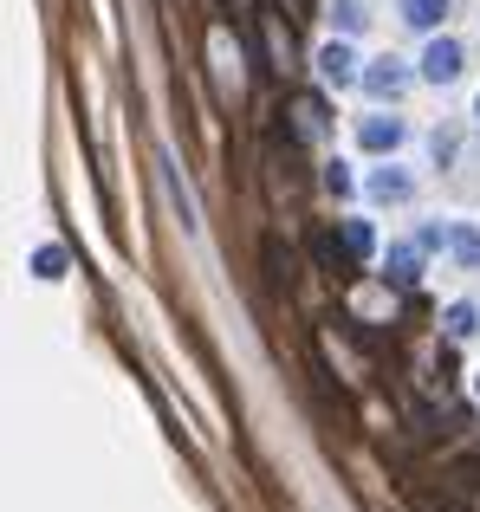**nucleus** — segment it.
<instances>
[{"label": "nucleus", "mask_w": 480, "mask_h": 512, "mask_svg": "<svg viewBox=\"0 0 480 512\" xmlns=\"http://www.w3.org/2000/svg\"><path fill=\"white\" fill-rule=\"evenodd\" d=\"M474 331H480V305L474 299L448 305V338H474Z\"/></svg>", "instance_id": "ddd939ff"}, {"label": "nucleus", "mask_w": 480, "mask_h": 512, "mask_svg": "<svg viewBox=\"0 0 480 512\" xmlns=\"http://www.w3.org/2000/svg\"><path fill=\"white\" fill-rule=\"evenodd\" d=\"M442 247L455 253L461 266H480V227H468V221H455V227H442Z\"/></svg>", "instance_id": "6e6552de"}, {"label": "nucleus", "mask_w": 480, "mask_h": 512, "mask_svg": "<svg viewBox=\"0 0 480 512\" xmlns=\"http://www.w3.org/2000/svg\"><path fill=\"white\" fill-rule=\"evenodd\" d=\"M344 247H351L357 260H370V253H377V227L370 221H344Z\"/></svg>", "instance_id": "4468645a"}, {"label": "nucleus", "mask_w": 480, "mask_h": 512, "mask_svg": "<svg viewBox=\"0 0 480 512\" xmlns=\"http://www.w3.org/2000/svg\"><path fill=\"white\" fill-rule=\"evenodd\" d=\"M474 117H480V98H474Z\"/></svg>", "instance_id": "f3484780"}, {"label": "nucleus", "mask_w": 480, "mask_h": 512, "mask_svg": "<svg viewBox=\"0 0 480 512\" xmlns=\"http://www.w3.org/2000/svg\"><path fill=\"white\" fill-rule=\"evenodd\" d=\"M396 13H403L409 33H435L448 20V0H396Z\"/></svg>", "instance_id": "423d86ee"}, {"label": "nucleus", "mask_w": 480, "mask_h": 512, "mask_svg": "<svg viewBox=\"0 0 480 512\" xmlns=\"http://www.w3.org/2000/svg\"><path fill=\"white\" fill-rule=\"evenodd\" d=\"M416 247H422V253L442 247V221H422V227H416Z\"/></svg>", "instance_id": "dca6fc26"}, {"label": "nucleus", "mask_w": 480, "mask_h": 512, "mask_svg": "<svg viewBox=\"0 0 480 512\" xmlns=\"http://www.w3.org/2000/svg\"><path fill=\"white\" fill-rule=\"evenodd\" d=\"M65 273H72V253L65 247H39L33 253V279H65Z\"/></svg>", "instance_id": "f8f14e48"}, {"label": "nucleus", "mask_w": 480, "mask_h": 512, "mask_svg": "<svg viewBox=\"0 0 480 512\" xmlns=\"http://www.w3.org/2000/svg\"><path fill=\"white\" fill-rule=\"evenodd\" d=\"M357 85H364L370 98H396V91L409 85V65L403 59H370L364 72H357Z\"/></svg>", "instance_id": "7ed1b4c3"}, {"label": "nucleus", "mask_w": 480, "mask_h": 512, "mask_svg": "<svg viewBox=\"0 0 480 512\" xmlns=\"http://www.w3.org/2000/svg\"><path fill=\"white\" fill-rule=\"evenodd\" d=\"M390 279H396V286H416V279H422V247H416V240L390 247Z\"/></svg>", "instance_id": "9d476101"}, {"label": "nucleus", "mask_w": 480, "mask_h": 512, "mask_svg": "<svg viewBox=\"0 0 480 512\" xmlns=\"http://www.w3.org/2000/svg\"><path fill=\"white\" fill-rule=\"evenodd\" d=\"M325 188H331V195H351V169H344V163H325Z\"/></svg>", "instance_id": "2eb2a0df"}, {"label": "nucleus", "mask_w": 480, "mask_h": 512, "mask_svg": "<svg viewBox=\"0 0 480 512\" xmlns=\"http://www.w3.org/2000/svg\"><path fill=\"white\" fill-rule=\"evenodd\" d=\"M474 389H480V376H474Z\"/></svg>", "instance_id": "a211bd4d"}, {"label": "nucleus", "mask_w": 480, "mask_h": 512, "mask_svg": "<svg viewBox=\"0 0 480 512\" xmlns=\"http://www.w3.org/2000/svg\"><path fill=\"white\" fill-rule=\"evenodd\" d=\"M292 130H299L305 143H325L331 137V111L318 98H292Z\"/></svg>", "instance_id": "39448f33"}, {"label": "nucleus", "mask_w": 480, "mask_h": 512, "mask_svg": "<svg viewBox=\"0 0 480 512\" xmlns=\"http://www.w3.org/2000/svg\"><path fill=\"white\" fill-rule=\"evenodd\" d=\"M461 59H468V52H461L455 39H429V52H422V78H429V85H455Z\"/></svg>", "instance_id": "f03ea898"}, {"label": "nucleus", "mask_w": 480, "mask_h": 512, "mask_svg": "<svg viewBox=\"0 0 480 512\" xmlns=\"http://www.w3.org/2000/svg\"><path fill=\"white\" fill-rule=\"evenodd\" d=\"M357 143H364L370 156H390L396 143H403V117H364V124H357Z\"/></svg>", "instance_id": "20e7f679"}, {"label": "nucleus", "mask_w": 480, "mask_h": 512, "mask_svg": "<svg viewBox=\"0 0 480 512\" xmlns=\"http://www.w3.org/2000/svg\"><path fill=\"white\" fill-rule=\"evenodd\" d=\"M260 26H266V52H273V72H292V39H286V26H279V13H273V7H260Z\"/></svg>", "instance_id": "1a4fd4ad"}, {"label": "nucleus", "mask_w": 480, "mask_h": 512, "mask_svg": "<svg viewBox=\"0 0 480 512\" xmlns=\"http://www.w3.org/2000/svg\"><path fill=\"white\" fill-rule=\"evenodd\" d=\"M331 26H338V33H364L370 7H364V0H331Z\"/></svg>", "instance_id": "9b49d317"}, {"label": "nucleus", "mask_w": 480, "mask_h": 512, "mask_svg": "<svg viewBox=\"0 0 480 512\" xmlns=\"http://www.w3.org/2000/svg\"><path fill=\"white\" fill-rule=\"evenodd\" d=\"M318 78H325V85H351V78H357V59H351L344 39H331V46L318 52Z\"/></svg>", "instance_id": "0eeeda50"}, {"label": "nucleus", "mask_w": 480, "mask_h": 512, "mask_svg": "<svg viewBox=\"0 0 480 512\" xmlns=\"http://www.w3.org/2000/svg\"><path fill=\"white\" fill-rule=\"evenodd\" d=\"M409 195H416V175L409 169H370L364 175V201H377V208H396Z\"/></svg>", "instance_id": "f257e3e1"}]
</instances>
